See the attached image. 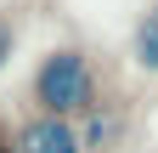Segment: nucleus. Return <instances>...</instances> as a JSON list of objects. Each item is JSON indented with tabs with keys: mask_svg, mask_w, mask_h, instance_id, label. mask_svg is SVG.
I'll return each instance as SVG.
<instances>
[{
	"mask_svg": "<svg viewBox=\"0 0 158 153\" xmlns=\"http://www.w3.org/2000/svg\"><path fill=\"white\" fill-rule=\"evenodd\" d=\"M23 153H85V136L73 130V119L40 113L34 125H23Z\"/></svg>",
	"mask_w": 158,
	"mask_h": 153,
	"instance_id": "f03ea898",
	"label": "nucleus"
},
{
	"mask_svg": "<svg viewBox=\"0 0 158 153\" xmlns=\"http://www.w3.org/2000/svg\"><path fill=\"white\" fill-rule=\"evenodd\" d=\"M34 102L40 113L51 119H73V113H90L96 108V85H90V63L79 51H51L45 63L34 68Z\"/></svg>",
	"mask_w": 158,
	"mask_h": 153,
	"instance_id": "f257e3e1",
	"label": "nucleus"
},
{
	"mask_svg": "<svg viewBox=\"0 0 158 153\" xmlns=\"http://www.w3.org/2000/svg\"><path fill=\"white\" fill-rule=\"evenodd\" d=\"M11 46H17V34H11V23H6V17H0V63L11 57Z\"/></svg>",
	"mask_w": 158,
	"mask_h": 153,
	"instance_id": "20e7f679",
	"label": "nucleus"
},
{
	"mask_svg": "<svg viewBox=\"0 0 158 153\" xmlns=\"http://www.w3.org/2000/svg\"><path fill=\"white\" fill-rule=\"evenodd\" d=\"M135 63H141L147 74H158V6L135 23Z\"/></svg>",
	"mask_w": 158,
	"mask_h": 153,
	"instance_id": "7ed1b4c3",
	"label": "nucleus"
}]
</instances>
